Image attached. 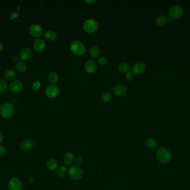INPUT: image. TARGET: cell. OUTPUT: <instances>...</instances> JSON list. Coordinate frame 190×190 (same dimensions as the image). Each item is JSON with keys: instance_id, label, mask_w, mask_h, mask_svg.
<instances>
[{"instance_id": "10", "label": "cell", "mask_w": 190, "mask_h": 190, "mask_svg": "<svg viewBox=\"0 0 190 190\" xmlns=\"http://www.w3.org/2000/svg\"><path fill=\"white\" fill-rule=\"evenodd\" d=\"M146 66L145 64L143 62L139 61V62H136L133 64L131 68V70L134 74L139 75L145 72V71L146 70Z\"/></svg>"}, {"instance_id": "26", "label": "cell", "mask_w": 190, "mask_h": 190, "mask_svg": "<svg viewBox=\"0 0 190 190\" xmlns=\"http://www.w3.org/2000/svg\"><path fill=\"white\" fill-rule=\"evenodd\" d=\"M16 69L20 73H24L27 69V65L22 61H19L16 64Z\"/></svg>"}, {"instance_id": "2", "label": "cell", "mask_w": 190, "mask_h": 190, "mask_svg": "<svg viewBox=\"0 0 190 190\" xmlns=\"http://www.w3.org/2000/svg\"><path fill=\"white\" fill-rule=\"evenodd\" d=\"M14 112V106L11 103H4L0 106V114L5 119L12 117Z\"/></svg>"}, {"instance_id": "3", "label": "cell", "mask_w": 190, "mask_h": 190, "mask_svg": "<svg viewBox=\"0 0 190 190\" xmlns=\"http://www.w3.org/2000/svg\"><path fill=\"white\" fill-rule=\"evenodd\" d=\"M70 49L74 54L78 56H81L84 54L86 47L83 42L75 40L71 43Z\"/></svg>"}, {"instance_id": "13", "label": "cell", "mask_w": 190, "mask_h": 190, "mask_svg": "<svg viewBox=\"0 0 190 190\" xmlns=\"http://www.w3.org/2000/svg\"><path fill=\"white\" fill-rule=\"evenodd\" d=\"M127 88L125 85L123 84L116 85L113 89V93L116 96H122L126 93Z\"/></svg>"}, {"instance_id": "34", "label": "cell", "mask_w": 190, "mask_h": 190, "mask_svg": "<svg viewBox=\"0 0 190 190\" xmlns=\"http://www.w3.org/2000/svg\"><path fill=\"white\" fill-rule=\"evenodd\" d=\"M7 149L2 145H0V156H3L6 154Z\"/></svg>"}, {"instance_id": "6", "label": "cell", "mask_w": 190, "mask_h": 190, "mask_svg": "<svg viewBox=\"0 0 190 190\" xmlns=\"http://www.w3.org/2000/svg\"><path fill=\"white\" fill-rule=\"evenodd\" d=\"M69 175L72 180L78 181L83 176V171L78 166H75L69 170Z\"/></svg>"}, {"instance_id": "16", "label": "cell", "mask_w": 190, "mask_h": 190, "mask_svg": "<svg viewBox=\"0 0 190 190\" xmlns=\"http://www.w3.org/2000/svg\"><path fill=\"white\" fill-rule=\"evenodd\" d=\"M33 146V142L30 139H26L22 141L20 145V147L23 151H27L32 148Z\"/></svg>"}, {"instance_id": "9", "label": "cell", "mask_w": 190, "mask_h": 190, "mask_svg": "<svg viewBox=\"0 0 190 190\" xmlns=\"http://www.w3.org/2000/svg\"><path fill=\"white\" fill-rule=\"evenodd\" d=\"M22 184L21 180L17 177L12 178L8 183L9 190H22Z\"/></svg>"}, {"instance_id": "20", "label": "cell", "mask_w": 190, "mask_h": 190, "mask_svg": "<svg viewBox=\"0 0 190 190\" xmlns=\"http://www.w3.org/2000/svg\"><path fill=\"white\" fill-rule=\"evenodd\" d=\"M44 35L46 39L51 41L55 40L57 37L56 32L53 30H48L46 31Z\"/></svg>"}, {"instance_id": "5", "label": "cell", "mask_w": 190, "mask_h": 190, "mask_svg": "<svg viewBox=\"0 0 190 190\" xmlns=\"http://www.w3.org/2000/svg\"><path fill=\"white\" fill-rule=\"evenodd\" d=\"M99 28V23L95 19H90L84 21L83 28L86 32L93 33L95 32Z\"/></svg>"}, {"instance_id": "40", "label": "cell", "mask_w": 190, "mask_h": 190, "mask_svg": "<svg viewBox=\"0 0 190 190\" xmlns=\"http://www.w3.org/2000/svg\"><path fill=\"white\" fill-rule=\"evenodd\" d=\"M3 45L2 43L0 42V53L2 52L3 51Z\"/></svg>"}, {"instance_id": "27", "label": "cell", "mask_w": 190, "mask_h": 190, "mask_svg": "<svg viewBox=\"0 0 190 190\" xmlns=\"http://www.w3.org/2000/svg\"><path fill=\"white\" fill-rule=\"evenodd\" d=\"M112 98V95L110 92L104 93L101 95V100L104 103L109 102Z\"/></svg>"}, {"instance_id": "15", "label": "cell", "mask_w": 190, "mask_h": 190, "mask_svg": "<svg viewBox=\"0 0 190 190\" xmlns=\"http://www.w3.org/2000/svg\"><path fill=\"white\" fill-rule=\"evenodd\" d=\"M75 157L73 153L71 152H67L63 155V161L66 166H71L74 162Z\"/></svg>"}, {"instance_id": "37", "label": "cell", "mask_w": 190, "mask_h": 190, "mask_svg": "<svg viewBox=\"0 0 190 190\" xmlns=\"http://www.w3.org/2000/svg\"><path fill=\"white\" fill-rule=\"evenodd\" d=\"M34 181V177H30L28 180V183L31 184V183H32Z\"/></svg>"}, {"instance_id": "17", "label": "cell", "mask_w": 190, "mask_h": 190, "mask_svg": "<svg viewBox=\"0 0 190 190\" xmlns=\"http://www.w3.org/2000/svg\"><path fill=\"white\" fill-rule=\"evenodd\" d=\"M19 56L22 60H27L30 59L32 56V51L28 48H23L20 51Z\"/></svg>"}, {"instance_id": "38", "label": "cell", "mask_w": 190, "mask_h": 190, "mask_svg": "<svg viewBox=\"0 0 190 190\" xmlns=\"http://www.w3.org/2000/svg\"><path fill=\"white\" fill-rule=\"evenodd\" d=\"M3 139H4V137H3V134L1 132H0V143L3 142Z\"/></svg>"}, {"instance_id": "7", "label": "cell", "mask_w": 190, "mask_h": 190, "mask_svg": "<svg viewBox=\"0 0 190 190\" xmlns=\"http://www.w3.org/2000/svg\"><path fill=\"white\" fill-rule=\"evenodd\" d=\"M60 89L56 85H51L47 87L45 93L46 95L50 98L57 97L60 94Z\"/></svg>"}, {"instance_id": "39", "label": "cell", "mask_w": 190, "mask_h": 190, "mask_svg": "<svg viewBox=\"0 0 190 190\" xmlns=\"http://www.w3.org/2000/svg\"><path fill=\"white\" fill-rule=\"evenodd\" d=\"M17 60H18V57H16V56L13 57L12 59V60L13 62H16L17 61Z\"/></svg>"}, {"instance_id": "18", "label": "cell", "mask_w": 190, "mask_h": 190, "mask_svg": "<svg viewBox=\"0 0 190 190\" xmlns=\"http://www.w3.org/2000/svg\"><path fill=\"white\" fill-rule=\"evenodd\" d=\"M169 21L168 17L164 15H160L155 19V23L158 26H163L166 25Z\"/></svg>"}, {"instance_id": "29", "label": "cell", "mask_w": 190, "mask_h": 190, "mask_svg": "<svg viewBox=\"0 0 190 190\" xmlns=\"http://www.w3.org/2000/svg\"><path fill=\"white\" fill-rule=\"evenodd\" d=\"M67 170L64 166L60 167L57 170V175L60 177H63L66 175Z\"/></svg>"}, {"instance_id": "28", "label": "cell", "mask_w": 190, "mask_h": 190, "mask_svg": "<svg viewBox=\"0 0 190 190\" xmlns=\"http://www.w3.org/2000/svg\"><path fill=\"white\" fill-rule=\"evenodd\" d=\"M8 85L7 83L2 80L0 79V94H3L7 92Z\"/></svg>"}, {"instance_id": "36", "label": "cell", "mask_w": 190, "mask_h": 190, "mask_svg": "<svg viewBox=\"0 0 190 190\" xmlns=\"http://www.w3.org/2000/svg\"><path fill=\"white\" fill-rule=\"evenodd\" d=\"M84 2L88 4H92L94 2H95L96 1L95 0H86V1H84Z\"/></svg>"}, {"instance_id": "14", "label": "cell", "mask_w": 190, "mask_h": 190, "mask_svg": "<svg viewBox=\"0 0 190 190\" xmlns=\"http://www.w3.org/2000/svg\"><path fill=\"white\" fill-rule=\"evenodd\" d=\"M34 49L38 53L42 52L46 48V42L42 39H36L34 43Z\"/></svg>"}, {"instance_id": "19", "label": "cell", "mask_w": 190, "mask_h": 190, "mask_svg": "<svg viewBox=\"0 0 190 190\" xmlns=\"http://www.w3.org/2000/svg\"><path fill=\"white\" fill-rule=\"evenodd\" d=\"M146 145L150 149H155L158 147V143L154 138H150L146 141Z\"/></svg>"}, {"instance_id": "11", "label": "cell", "mask_w": 190, "mask_h": 190, "mask_svg": "<svg viewBox=\"0 0 190 190\" xmlns=\"http://www.w3.org/2000/svg\"><path fill=\"white\" fill-rule=\"evenodd\" d=\"M29 31L31 35L34 37H40L43 34V29L38 24H33L29 28Z\"/></svg>"}, {"instance_id": "4", "label": "cell", "mask_w": 190, "mask_h": 190, "mask_svg": "<svg viewBox=\"0 0 190 190\" xmlns=\"http://www.w3.org/2000/svg\"><path fill=\"white\" fill-rule=\"evenodd\" d=\"M183 14V7L178 5H175L169 8V15L170 19L176 20L180 18Z\"/></svg>"}, {"instance_id": "8", "label": "cell", "mask_w": 190, "mask_h": 190, "mask_svg": "<svg viewBox=\"0 0 190 190\" xmlns=\"http://www.w3.org/2000/svg\"><path fill=\"white\" fill-rule=\"evenodd\" d=\"M97 65L96 62L92 59L87 60L84 63V70L89 74H92L95 73L97 69Z\"/></svg>"}, {"instance_id": "22", "label": "cell", "mask_w": 190, "mask_h": 190, "mask_svg": "<svg viewBox=\"0 0 190 190\" xmlns=\"http://www.w3.org/2000/svg\"><path fill=\"white\" fill-rule=\"evenodd\" d=\"M117 68L122 73H128L130 70L129 65L125 62H121L119 64L117 65Z\"/></svg>"}, {"instance_id": "12", "label": "cell", "mask_w": 190, "mask_h": 190, "mask_svg": "<svg viewBox=\"0 0 190 190\" xmlns=\"http://www.w3.org/2000/svg\"><path fill=\"white\" fill-rule=\"evenodd\" d=\"M9 88L10 91L12 92L19 93L22 91L23 85L20 80H16L10 84Z\"/></svg>"}, {"instance_id": "33", "label": "cell", "mask_w": 190, "mask_h": 190, "mask_svg": "<svg viewBox=\"0 0 190 190\" xmlns=\"http://www.w3.org/2000/svg\"><path fill=\"white\" fill-rule=\"evenodd\" d=\"M41 87V83L38 81H36L32 84V89L34 91L38 90Z\"/></svg>"}, {"instance_id": "23", "label": "cell", "mask_w": 190, "mask_h": 190, "mask_svg": "<svg viewBox=\"0 0 190 190\" xmlns=\"http://www.w3.org/2000/svg\"><path fill=\"white\" fill-rule=\"evenodd\" d=\"M46 165H47V167L49 169L53 171L56 169L58 166V163L56 160L54 158H51L47 161V162L46 163Z\"/></svg>"}, {"instance_id": "32", "label": "cell", "mask_w": 190, "mask_h": 190, "mask_svg": "<svg viewBox=\"0 0 190 190\" xmlns=\"http://www.w3.org/2000/svg\"><path fill=\"white\" fill-rule=\"evenodd\" d=\"M20 15V12L19 11H14V12H12V13L10 14V18L11 20H14V19H17V17H19Z\"/></svg>"}, {"instance_id": "24", "label": "cell", "mask_w": 190, "mask_h": 190, "mask_svg": "<svg viewBox=\"0 0 190 190\" xmlns=\"http://www.w3.org/2000/svg\"><path fill=\"white\" fill-rule=\"evenodd\" d=\"M48 80L50 83L56 84L59 80V77L56 73L52 72L50 73L48 75Z\"/></svg>"}, {"instance_id": "1", "label": "cell", "mask_w": 190, "mask_h": 190, "mask_svg": "<svg viewBox=\"0 0 190 190\" xmlns=\"http://www.w3.org/2000/svg\"><path fill=\"white\" fill-rule=\"evenodd\" d=\"M156 155L157 160L164 164L170 162L172 158V155L170 151L167 148L164 147L158 149Z\"/></svg>"}, {"instance_id": "30", "label": "cell", "mask_w": 190, "mask_h": 190, "mask_svg": "<svg viewBox=\"0 0 190 190\" xmlns=\"http://www.w3.org/2000/svg\"><path fill=\"white\" fill-rule=\"evenodd\" d=\"M97 62L100 66H104L107 63V59L105 57H99L98 59Z\"/></svg>"}, {"instance_id": "25", "label": "cell", "mask_w": 190, "mask_h": 190, "mask_svg": "<svg viewBox=\"0 0 190 190\" xmlns=\"http://www.w3.org/2000/svg\"><path fill=\"white\" fill-rule=\"evenodd\" d=\"M15 76H16L15 71L14 70L11 69H8L6 71V72L5 73V77L7 80H8V81H11V80H13L15 77Z\"/></svg>"}, {"instance_id": "21", "label": "cell", "mask_w": 190, "mask_h": 190, "mask_svg": "<svg viewBox=\"0 0 190 190\" xmlns=\"http://www.w3.org/2000/svg\"><path fill=\"white\" fill-rule=\"evenodd\" d=\"M101 53V50L98 46L94 45H92L90 49V55L93 57H99Z\"/></svg>"}, {"instance_id": "35", "label": "cell", "mask_w": 190, "mask_h": 190, "mask_svg": "<svg viewBox=\"0 0 190 190\" xmlns=\"http://www.w3.org/2000/svg\"><path fill=\"white\" fill-rule=\"evenodd\" d=\"M134 74H132V73H131L130 71L127 73L126 75V79L127 80L132 81L134 79Z\"/></svg>"}, {"instance_id": "31", "label": "cell", "mask_w": 190, "mask_h": 190, "mask_svg": "<svg viewBox=\"0 0 190 190\" xmlns=\"http://www.w3.org/2000/svg\"><path fill=\"white\" fill-rule=\"evenodd\" d=\"M75 162L76 164V165H78V166L81 165L83 162L82 157L80 155H78V156L75 158Z\"/></svg>"}]
</instances>
